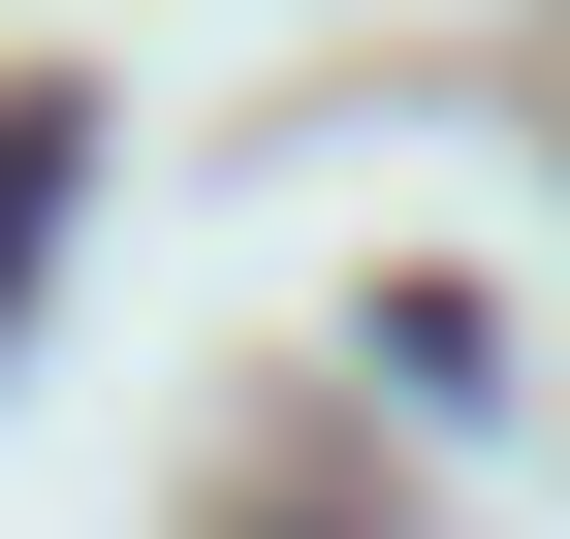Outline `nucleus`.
Segmentation results:
<instances>
[{
    "label": "nucleus",
    "instance_id": "obj_1",
    "mask_svg": "<svg viewBox=\"0 0 570 539\" xmlns=\"http://www.w3.org/2000/svg\"><path fill=\"white\" fill-rule=\"evenodd\" d=\"M63 254V96H0V286Z\"/></svg>",
    "mask_w": 570,
    "mask_h": 539
}]
</instances>
